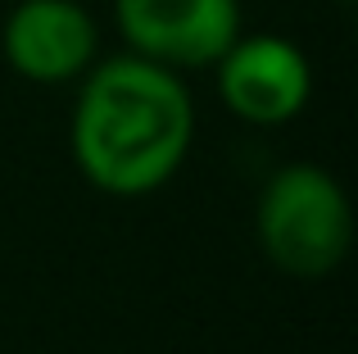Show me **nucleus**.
<instances>
[{
	"mask_svg": "<svg viewBox=\"0 0 358 354\" xmlns=\"http://www.w3.org/2000/svg\"><path fill=\"white\" fill-rule=\"evenodd\" d=\"M114 23L131 55L173 73L213 69L245 32L241 0H114Z\"/></svg>",
	"mask_w": 358,
	"mask_h": 354,
	"instance_id": "3",
	"label": "nucleus"
},
{
	"mask_svg": "<svg viewBox=\"0 0 358 354\" xmlns=\"http://www.w3.org/2000/svg\"><path fill=\"white\" fill-rule=\"evenodd\" d=\"M78 82L69 146L82 177L122 200L173 182L195 141V100L182 73L127 50L96 59Z\"/></svg>",
	"mask_w": 358,
	"mask_h": 354,
	"instance_id": "1",
	"label": "nucleus"
},
{
	"mask_svg": "<svg viewBox=\"0 0 358 354\" xmlns=\"http://www.w3.org/2000/svg\"><path fill=\"white\" fill-rule=\"evenodd\" d=\"M0 50L23 82L64 87L100 59V27L82 0H14L0 27Z\"/></svg>",
	"mask_w": 358,
	"mask_h": 354,
	"instance_id": "5",
	"label": "nucleus"
},
{
	"mask_svg": "<svg viewBox=\"0 0 358 354\" xmlns=\"http://www.w3.org/2000/svg\"><path fill=\"white\" fill-rule=\"evenodd\" d=\"M218 96L241 123L281 127L304 114L313 96V69L304 50L277 32H241L213 59Z\"/></svg>",
	"mask_w": 358,
	"mask_h": 354,
	"instance_id": "4",
	"label": "nucleus"
},
{
	"mask_svg": "<svg viewBox=\"0 0 358 354\" xmlns=\"http://www.w3.org/2000/svg\"><path fill=\"white\" fill-rule=\"evenodd\" d=\"M341 5H350V0H341Z\"/></svg>",
	"mask_w": 358,
	"mask_h": 354,
	"instance_id": "6",
	"label": "nucleus"
},
{
	"mask_svg": "<svg viewBox=\"0 0 358 354\" xmlns=\"http://www.w3.org/2000/svg\"><path fill=\"white\" fill-rule=\"evenodd\" d=\"M354 241L345 186L317 164H286L259 195V246L286 277H327Z\"/></svg>",
	"mask_w": 358,
	"mask_h": 354,
	"instance_id": "2",
	"label": "nucleus"
}]
</instances>
